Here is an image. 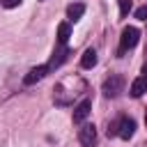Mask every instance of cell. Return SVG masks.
Returning <instances> with one entry per match:
<instances>
[{
    "label": "cell",
    "mask_w": 147,
    "mask_h": 147,
    "mask_svg": "<svg viewBox=\"0 0 147 147\" xmlns=\"http://www.w3.org/2000/svg\"><path fill=\"white\" fill-rule=\"evenodd\" d=\"M142 76H147V64H145V67H142Z\"/></svg>",
    "instance_id": "obj_14"
},
{
    "label": "cell",
    "mask_w": 147,
    "mask_h": 147,
    "mask_svg": "<svg viewBox=\"0 0 147 147\" xmlns=\"http://www.w3.org/2000/svg\"><path fill=\"white\" fill-rule=\"evenodd\" d=\"M80 64H83L85 69H92V67L96 64V51H94V48H87V51L83 53V57H80Z\"/></svg>",
    "instance_id": "obj_10"
},
{
    "label": "cell",
    "mask_w": 147,
    "mask_h": 147,
    "mask_svg": "<svg viewBox=\"0 0 147 147\" xmlns=\"http://www.w3.org/2000/svg\"><path fill=\"white\" fill-rule=\"evenodd\" d=\"M78 140H80L83 147H94L96 145V129H94V124H85L78 131Z\"/></svg>",
    "instance_id": "obj_3"
},
{
    "label": "cell",
    "mask_w": 147,
    "mask_h": 147,
    "mask_svg": "<svg viewBox=\"0 0 147 147\" xmlns=\"http://www.w3.org/2000/svg\"><path fill=\"white\" fill-rule=\"evenodd\" d=\"M147 92V76H138L133 83H131V96H142Z\"/></svg>",
    "instance_id": "obj_8"
},
{
    "label": "cell",
    "mask_w": 147,
    "mask_h": 147,
    "mask_svg": "<svg viewBox=\"0 0 147 147\" xmlns=\"http://www.w3.org/2000/svg\"><path fill=\"white\" fill-rule=\"evenodd\" d=\"M67 44H57V48H55V53H53V57H51V62H48V69H57L64 60H67Z\"/></svg>",
    "instance_id": "obj_6"
},
{
    "label": "cell",
    "mask_w": 147,
    "mask_h": 147,
    "mask_svg": "<svg viewBox=\"0 0 147 147\" xmlns=\"http://www.w3.org/2000/svg\"><path fill=\"white\" fill-rule=\"evenodd\" d=\"M69 37H71V28H69V23H60V28H57V44H67Z\"/></svg>",
    "instance_id": "obj_11"
},
{
    "label": "cell",
    "mask_w": 147,
    "mask_h": 147,
    "mask_svg": "<svg viewBox=\"0 0 147 147\" xmlns=\"http://www.w3.org/2000/svg\"><path fill=\"white\" fill-rule=\"evenodd\" d=\"M117 5H119V14H122V16H129V11H131V0H117Z\"/></svg>",
    "instance_id": "obj_12"
},
{
    "label": "cell",
    "mask_w": 147,
    "mask_h": 147,
    "mask_svg": "<svg viewBox=\"0 0 147 147\" xmlns=\"http://www.w3.org/2000/svg\"><path fill=\"white\" fill-rule=\"evenodd\" d=\"M133 131H136V122H133L131 117H122V119L117 122V136H119L122 140H129V138L133 136Z\"/></svg>",
    "instance_id": "obj_4"
},
{
    "label": "cell",
    "mask_w": 147,
    "mask_h": 147,
    "mask_svg": "<svg viewBox=\"0 0 147 147\" xmlns=\"http://www.w3.org/2000/svg\"><path fill=\"white\" fill-rule=\"evenodd\" d=\"M90 108H92V101H90V99H83V101L74 108V122H83V119L90 115Z\"/></svg>",
    "instance_id": "obj_7"
},
{
    "label": "cell",
    "mask_w": 147,
    "mask_h": 147,
    "mask_svg": "<svg viewBox=\"0 0 147 147\" xmlns=\"http://www.w3.org/2000/svg\"><path fill=\"white\" fill-rule=\"evenodd\" d=\"M138 39H140V30L138 28H133V25H129V28H124L122 30V37H119V55H124L126 51H131L136 44H138Z\"/></svg>",
    "instance_id": "obj_1"
},
{
    "label": "cell",
    "mask_w": 147,
    "mask_h": 147,
    "mask_svg": "<svg viewBox=\"0 0 147 147\" xmlns=\"http://www.w3.org/2000/svg\"><path fill=\"white\" fill-rule=\"evenodd\" d=\"M0 2H2V7H5V9H14V7H18L23 0H0Z\"/></svg>",
    "instance_id": "obj_13"
},
{
    "label": "cell",
    "mask_w": 147,
    "mask_h": 147,
    "mask_svg": "<svg viewBox=\"0 0 147 147\" xmlns=\"http://www.w3.org/2000/svg\"><path fill=\"white\" fill-rule=\"evenodd\" d=\"M0 5H2V2H0Z\"/></svg>",
    "instance_id": "obj_16"
},
{
    "label": "cell",
    "mask_w": 147,
    "mask_h": 147,
    "mask_svg": "<svg viewBox=\"0 0 147 147\" xmlns=\"http://www.w3.org/2000/svg\"><path fill=\"white\" fill-rule=\"evenodd\" d=\"M83 14H85V5H83V2H74V5L67 7V16H69V21H78Z\"/></svg>",
    "instance_id": "obj_9"
},
{
    "label": "cell",
    "mask_w": 147,
    "mask_h": 147,
    "mask_svg": "<svg viewBox=\"0 0 147 147\" xmlns=\"http://www.w3.org/2000/svg\"><path fill=\"white\" fill-rule=\"evenodd\" d=\"M122 87H124V78L119 74H110V78H106V83H103V94L113 99L122 92Z\"/></svg>",
    "instance_id": "obj_2"
},
{
    "label": "cell",
    "mask_w": 147,
    "mask_h": 147,
    "mask_svg": "<svg viewBox=\"0 0 147 147\" xmlns=\"http://www.w3.org/2000/svg\"><path fill=\"white\" fill-rule=\"evenodd\" d=\"M48 71H51V69H48V64H39V67H34V69H30V71L25 74L23 83H25V85H34V83H37V80H41Z\"/></svg>",
    "instance_id": "obj_5"
},
{
    "label": "cell",
    "mask_w": 147,
    "mask_h": 147,
    "mask_svg": "<svg viewBox=\"0 0 147 147\" xmlns=\"http://www.w3.org/2000/svg\"><path fill=\"white\" fill-rule=\"evenodd\" d=\"M145 122H147V115H145Z\"/></svg>",
    "instance_id": "obj_15"
}]
</instances>
